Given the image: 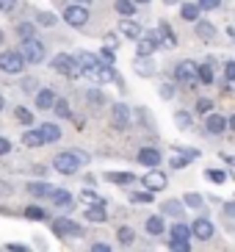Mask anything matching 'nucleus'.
Returning a JSON list of instances; mask_svg holds the SVG:
<instances>
[{
    "instance_id": "2",
    "label": "nucleus",
    "mask_w": 235,
    "mask_h": 252,
    "mask_svg": "<svg viewBox=\"0 0 235 252\" xmlns=\"http://www.w3.org/2000/svg\"><path fill=\"white\" fill-rule=\"evenodd\" d=\"M20 56L25 59V64H42L44 61V45L39 39H28V42H22Z\"/></svg>"
},
{
    "instance_id": "4",
    "label": "nucleus",
    "mask_w": 235,
    "mask_h": 252,
    "mask_svg": "<svg viewBox=\"0 0 235 252\" xmlns=\"http://www.w3.org/2000/svg\"><path fill=\"white\" fill-rule=\"evenodd\" d=\"M53 169L61 172V175H75V172L81 169V163L72 153H59V156L53 158Z\"/></svg>"
},
{
    "instance_id": "41",
    "label": "nucleus",
    "mask_w": 235,
    "mask_h": 252,
    "mask_svg": "<svg viewBox=\"0 0 235 252\" xmlns=\"http://www.w3.org/2000/svg\"><path fill=\"white\" fill-rule=\"evenodd\" d=\"M183 205H188V208H202V197H199V194H185Z\"/></svg>"
},
{
    "instance_id": "45",
    "label": "nucleus",
    "mask_w": 235,
    "mask_h": 252,
    "mask_svg": "<svg viewBox=\"0 0 235 252\" xmlns=\"http://www.w3.org/2000/svg\"><path fill=\"white\" fill-rule=\"evenodd\" d=\"M152 197H155L152 191H141V194H130V200H133V202H149V200H152Z\"/></svg>"
},
{
    "instance_id": "9",
    "label": "nucleus",
    "mask_w": 235,
    "mask_h": 252,
    "mask_svg": "<svg viewBox=\"0 0 235 252\" xmlns=\"http://www.w3.org/2000/svg\"><path fill=\"white\" fill-rule=\"evenodd\" d=\"M53 230H56V236H83V227L75 224L72 219H56Z\"/></svg>"
},
{
    "instance_id": "11",
    "label": "nucleus",
    "mask_w": 235,
    "mask_h": 252,
    "mask_svg": "<svg viewBox=\"0 0 235 252\" xmlns=\"http://www.w3.org/2000/svg\"><path fill=\"white\" fill-rule=\"evenodd\" d=\"M191 236H197L199 241H207V238H213V224H210L205 216H202V219H197V222L191 224Z\"/></svg>"
},
{
    "instance_id": "56",
    "label": "nucleus",
    "mask_w": 235,
    "mask_h": 252,
    "mask_svg": "<svg viewBox=\"0 0 235 252\" xmlns=\"http://www.w3.org/2000/svg\"><path fill=\"white\" fill-rule=\"evenodd\" d=\"M88 3H91V0H75V6H83V8H86Z\"/></svg>"
},
{
    "instance_id": "7",
    "label": "nucleus",
    "mask_w": 235,
    "mask_h": 252,
    "mask_svg": "<svg viewBox=\"0 0 235 252\" xmlns=\"http://www.w3.org/2000/svg\"><path fill=\"white\" fill-rule=\"evenodd\" d=\"M64 20L69 25H75V28H83V25L88 23V8H83V6H66V11H64Z\"/></svg>"
},
{
    "instance_id": "17",
    "label": "nucleus",
    "mask_w": 235,
    "mask_h": 252,
    "mask_svg": "<svg viewBox=\"0 0 235 252\" xmlns=\"http://www.w3.org/2000/svg\"><path fill=\"white\" fill-rule=\"evenodd\" d=\"M119 31H122L125 36H130V39H141V36H144V31H141V25L136 23V20H122Z\"/></svg>"
},
{
    "instance_id": "14",
    "label": "nucleus",
    "mask_w": 235,
    "mask_h": 252,
    "mask_svg": "<svg viewBox=\"0 0 235 252\" xmlns=\"http://www.w3.org/2000/svg\"><path fill=\"white\" fill-rule=\"evenodd\" d=\"M139 161L144 163V166H149V169H155V166L161 163V153H158L155 147H144L139 153Z\"/></svg>"
},
{
    "instance_id": "10",
    "label": "nucleus",
    "mask_w": 235,
    "mask_h": 252,
    "mask_svg": "<svg viewBox=\"0 0 235 252\" xmlns=\"http://www.w3.org/2000/svg\"><path fill=\"white\" fill-rule=\"evenodd\" d=\"M144 186H147V191H163V189H166V175L158 172V169L147 172V175H144Z\"/></svg>"
},
{
    "instance_id": "52",
    "label": "nucleus",
    "mask_w": 235,
    "mask_h": 252,
    "mask_svg": "<svg viewBox=\"0 0 235 252\" xmlns=\"http://www.w3.org/2000/svg\"><path fill=\"white\" fill-rule=\"evenodd\" d=\"M91 252H111V247L108 244H94V247H91Z\"/></svg>"
},
{
    "instance_id": "43",
    "label": "nucleus",
    "mask_w": 235,
    "mask_h": 252,
    "mask_svg": "<svg viewBox=\"0 0 235 252\" xmlns=\"http://www.w3.org/2000/svg\"><path fill=\"white\" fill-rule=\"evenodd\" d=\"M117 236H119V241H122V244H130V241H133V230L130 227H119Z\"/></svg>"
},
{
    "instance_id": "34",
    "label": "nucleus",
    "mask_w": 235,
    "mask_h": 252,
    "mask_svg": "<svg viewBox=\"0 0 235 252\" xmlns=\"http://www.w3.org/2000/svg\"><path fill=\"white\" fill-rule=\"evenodd\" d=\"M36 23L44 25V28H53L59 20H56V14H50V11H42V14H36Z\"/></svg>"
},
{
    "instance_id": "18",
    "label": "nucleus",
    "mask_w": 235,
    "mask_h": 252,
    "mask_svg": "<svg viewBox=\"0 0 235 252\" xmlns=\"http://www.w3.org/2000/svg\"><path fill=\"white\" fill-rule=\"evenodd\" d=\"M86 219H88V222L103 224L105 219H108V214H105V205H88V208H86Z\"/></svg>"
},
{
    "instance_id": "37",
    "label": "nucleus",
    "mask_w": 235,
    "mask_h": 252,
    "mask_svg": "<svg viewBox=\"0 0 235 252\" xmlns=\"http://www.w3.org/2000/svg\"><path fill=\"white\" fill-rule=\"evenodd\" d=\"M17 31H20L22 42H28V39H36V36H33V25H30V23H20V28H17Z\"/></svg>"
},
{
    "instance_id": "22",
    "label": "nucleus",
    "mask_w": 235,
    "mask_h": 252,
    "mask_svg": "<svg viewBox=\"0 0 235 252\" xmlns=\"http://www.w3.org/2000/svg\"><path fill=\"white\" fill-rule=\"evenodd\" d=\"M117 14H122L125 17V20H130L133 14H136V3H133V0H117Z\"/></svg>"
},
{
    "instance_id": "27",
    "label": "nucleus",
    "mask_w": 235,
    "mask_h": 252,
    "mask_svg": "<svg viewBox=\"0 0 235 252\" xmlns=\"http://www.w3.org/2000/svg\"><path fill=\"white\" fill-rule=\"evenodd\" d=\"M188 238H191V227H185L180 222L172 227V241H188Z\"/></svg>"
},
{
    "instance_id": "30",
    "label": "nucleus",
    "mask_w": 235,
    "mask_h": 252,
    "mask_svg": "<svg viewBox=\"0 0 235 252\" xmlns=\"http://www.w3.org/2000/svg\"><path fill=\"white\" fill-rule=\"evenodd\" d=\"M158 31H161V36H163V45H169V47H175V45H177L175 33H172V28H169L166 23H161V25H158Z\"/></svg>"
},
{
    "instance_id": "12",
    "label": "nucleus",
    "mask_w": 235,
    "mask_h": 252,
    "mask_svg": "<svg viewBox=\"0 0 235 252\" xmlns=\"http://www.w3.org/2000/svg\"><path fill=\"white\" fill-rule=\"evenodd\" d=\"M75 59H78V64H81L83 72H88V75L103 67V64H100V56H94V53H78Z\"/></svg>"
},
{
    "instance_id": "5",
    "label": "nucleus",
    "mask_w": 235,
    "mask_h": 252,
    "mask_svg": "<svg viewBox=\"0 0 235 252\" xmlns=\"http://www.w3.org/2000/svg\"><path fill=\"white\" fill-rule=\"evenodd\" d=\"M111 125L117 127V130H125V127L130 125V108H127V103L111 105Z\"/></svg>"
},
{
    "instance_id": "21",
    "label": "nucleus",
    "mask_w": 235,
    "mask_h": 252,
    "mask_svg": "<svg viewBox=\"0 0 235 252\" xmlns=\"http://www.w3.org/2000/svg\"><path fill=\"white\" fill-rule=\"evenodd\" d=\"M56 191L50 183H28V194H33V197H50V194Z\"/></svg>"
},
{
    "instance_id": "23",
    "label": "nucleus",
    "mask_w": 235,
    "mask_h": 252,
    "mask_svg": "<svg viewBox=\"0 0 235 252\" xmlns=\"http://www.w3.org/2000/svg\"><path fill=\"white\" fill-rule=\"evenodd\" d=\"M50 200L56 202L59 208H69V202H72V194H69V191H64V189H56V191L50 194Z\"/></svg>"
},
{
    "instance_id": "48",
    "label": "nucleus",
    "mask_w": 235,
    "mask_h": 252,
    "mask_svg": "<svg viewBox=\"0 0 235 252\" xmlns=\"http://www.w3.org/2000/svg\"><path fill=\"white\" fill-rule=\"evenodd\" d=\"M69 153H72V156L78 158V163H88V156L83 153V150H69Z\"/></svg>"
},
{
    "instance_id": "33",
    "label": "nucleus",
    "mask_w": 235,
    "mask_h": 252,
    "mask_svg": "<svg viewBox=\"0 0 235 252\" xmlns=\"http://www.w3.org/2000/svg\"><path fill=\"white\" fill-rule=\"evenodd\" d=\"M175 122H177V127H180V130H188V127H191V114L177 111L175 114Z\"/></svg>"
},
{
    "instance_id": "54",
    "label": "nucleus",
    "mask_w": 235,
    "mask_h": 252,
    "mask_svg": "<svg viewBox=\"0 0 235 252\" xmlns=\"http://www.w3.org/2000/svg\"><path fill=\"white\" fill-rule=\"evenodd\" d=\"M8 252H28L25 247H20V244H8Z\"/></svg>"
},
{
    "instance_id": "3",
    "label": "nucleus",
    "mask_w": 235,
    "mask_h": 252,
    "mask_svg": "<svg viewBox=\"0 0 235 252\" xmlns=\"http://www.w3.org/2000/svg\"><path fill=\"white\" fill-rule=\"evenodd\" d=\"M22 67H25V59H22L20 53H14V50L0 53V69H3V72L17 75V72H22Z\"/></svg>"
},
{
    "instance_id": "47",
    "label": "nucleus",
    "mask_w": 235,
    "mask_h": 252,
    "mask_svg": "<svg viewBox=\"0 0 235 252\" xmlns=\"http://www.w3.org/2000/svg\"><path fill=\"white\" fill-rule=\"evenodd\" d=\"M224 78L230 83H235V61H227V67H224Z\"/></svg>"
},
{
    "instance_id": "51",
    "label": "nucleus",
    "mask_w": 235,
    "mask_h": 252,
    "mask_svg": "<svg viewBox=\"0 0 235 252\" xmlns=\"http://www.w3.org/2000/svg\"><path fill=\"white\" fill-rule=\"evenodd\" d=\"M88 100H91V103H94V105H100V103H103V94H100V92H88Z\"/></svg>"
},
{
    "instance_id": "15",
    "label": "nucleus",
    "mask_w": 235,
    "mask_h": 252,
    "mask_svg": "<svg viewBox=\"0 0 235 252\" xmlns=\"http://www.w3.org/2000/svg\"><path fill=\"white\" fill-rule=\"evenodd\" d=\"M39 136H42L44 144H50V141H59V139H61V127H59V125H50V122H44V125L39 127Z\"/></svg>"
},
{
    "instance_id": "57",
    "label": "nucleus",
    "mask_w": 235,
    "mask_h": 252,
    "mask_svg": "<svg viewBox=\"0 0 235 252\" xmlns=\"http://www.w3.org/2000/svg\"><path fill=\"white\" fill-rule=\"evenodd\" d=\"M227 127H233V130H235V114H233V117L227 119Z\"/></svg>"
},
{
    "instance_id": "38",
    "label": "nucleus",
    "mask_w": 235,
    "mask_h": 252,
    "mask_svg": "<svg viewBox=\"0 0 235 252\" xmlns=\"http://www.w3.org/2000/svg\"><path fill=\"white\" fill-rule=\"evenodd\" d=\"M207 180H210V183H224V180H227V172L224 169H210L207 172Z\"/></svg>"
},
{
    "instance_id": "28",
    "label": "nucleus",
    "mask_w": 235,
    "mask_h": 252,
    "mask_svg": "<svg viewBox=\"0 0 235 252\" xmlns=\"http://www.w3.org/2000/svg\"><path fill=\"white\" fill-rule=\"evenodd\" d=\"M180 11H183V20H188V23H199V6L197 3H185Z\"/></svg>"
},
{
    "instance_id": "39",
    "label": "nucleus",
    "mask_w": 235,
    "mask_h": 252,
    "mask_svg": "<svg viewBox=\"0 0 235 252\" xmlns=\"http://www.w3.org/2000/svg\"><path fill=\"white\" fill-rule=\"evenodd\" d=\"M210 108H213V100H207V97H199L197 100V111L199 114H210Z\"/></svg>"
},
{
    "instance_id": "53",
    "label": "nucleus",
    "mask_w": 235,
    "mask_h": 252,
    "mask_svg": "<svg viewBox=\"0 0 235 252\" xmlns=\"http://www.w3.org/2000/svg\"><path fill=\"white\" fill-rule=\"evenodd\" d=\"M224 214L235 216V202H227V205H224Z\"/></svg>"
},
{
    "instance_id": "58",
    "label": "nucleus",
    "mask_w": 235,
    "mask_h": 252,
    "mask_svg": "<svg viewBox=\"0 0 235 252\" xmlns=\"http://www.w3.org/2000/svg\"><path fill=\"white\" fill-rule=\"evenodd\" d=\"M3 108H6V100H3V94H0V111H3Z\"/></svg>"
},
{
    "instance_id": "31",
    "label": "nucleus",
    "mask_w": 235,
    "mask_h": 252,
    "mask_svg": "<svg viewBox=\"0 0 235 252\" xmlns=\"http://www.w3.org/2000/svg\"><path fill=\"white\" fill-rule=\"evenodd\" d=\"M22 214L28 216V219H33V222H42V219H47V214H44L42 208H36V205H30V208H25Z\"/></svg>"
},
{
    "instance_id": "13",
    "label": "nucleus",
    "mask_w": 235,
    "mask_h": 252,
    "mask_svg": "<svg viewBox=\"0 0 235 252\" xmlns=\"http://www.w3.org/2000/svg\"><path fill=\"white\" fill-rule=\"evenodd\" d=\"M205 127H207V133L219 136V133H224V130H227V119L221 117V114H210V117H207V122H205Z\"/></svg>"
},
{
    "instance_id": "59",
    "label": "nucleus",
    "mask_w": 235,
    "mask_h": 252,
    "mask_svg": "<svg viewBox=\"0 0 235 252\" xmlns=\"http://www.w3.org/2000/svg\"><path fill=\"white\" fill-rule=\"evenodd\" d=\"M133 3H149V0H133Z\"/></svg>"
},
{
    "instance_id": "36",
    "label": "nucleus",
    "mask_w": 235,
    "mask_h": 252,
    "mask_svg": "<svg viewBox=\"0 0 235 252\" xmlns=\"http://www.w3.org/2000/svg\"><path fill=\"white\" fill-rule=\"evenodd\" d=\"M14 114H17V119H20L22 125H33V114H30L28 108H22V105H20V108H17Z\"/></svg>"
},
{
    "instance_id": "24",
    "label": "nucleus",
    "mask_w": 235,
    "mask_h": 252,
    "mask_svg": "<svg viewBox=\"0 0 235 252\" xmlns=\"http://www.w3.org/2000/svg\"><path fill=\"white\" fill-rule=\"evenodd\" d=\"M183 202H177V200H169V202H163L161 205V211L163 214H169V216H175V219H180V216H183Z\"/></svg>"
},
{
    "instance_id": "6",
    "label": "nucleus",
    "mask_w": 235,
    "mask_h": 252,
    "mask_svg": "<svg viewBox=\"0 0 235 252\" xmlns=\"http://www.w3.org/2000/svg\"><path fill=\"white\" fill-rule=\"evenodd\" d=\"M175 78L183 83H194L199 81V64H194V61H180L175 67Z\"/></svg>"
},
{
    "instance_id": "49",
    "label": "nucleus",
    "mask_w": 235,
    "mask_h": 252,
    "mask_svg": "<svg viewBox=\"0 0 235 252\" xmlns=\"http://www.w3.org/2000/svg\"><path fill=\"white\" fill-rule=\"evenodd\" d=\"M17 6V0H0V11H11Z\"/></svg>"
},
{
    "instance_id": "32",
    "label": "nucleus",
    "mask_w": 235,
    "mask_h": 252,
    "mask_svg": "<svg viewBox=\"0 0 235 252\" xmlns=\"http://www.w3.org/2000/svg\"><path fill=\"white\" fill-rule=\"evenodd\" d=\"M199 83H213V67H210V64H202V67H199Z\"/></svg>"
},
{
    "instance_id": "46",
    "label": "nucleus",
    "mask_w": 235,
    "mask_h": 252,
    "mask_svg": "<svg viewBox=\"0 0 235 252\" xmlns=\"http://www.w3.org/2000/svg\"><path fill=\"white\" fill-rule=\"evenodd\" d=\"M172 252H191V247H188V241H172Z\"/></svg>"
},
{
    "instance_id": "44",
    "label": "nucleus",
    "mask_w": 235,
    "mask_h": 252,
    "mask_svg": "<svg viewBox=\"0 0 235 252\" xmlns=\"http://www.w3.org/2000/svg\"><path fill=\"white\" fill-rule=\"evenodd\" d=\"M83 200H86V202H91V205H105V202L100 200V197H97L94 191H88V189H86V191H83Z\"/></svg>"
},
{
    "instance_id": "1",
    "label": "nucleus",
    "mask_w": 235,
    "mask_h": 252,
    "mask_svg": "<svg viewBox=\"0 0 235 252\" xmlns=\"http://www.w3.org/2000/svg\"><path fill=\"white\" fill-rule=\"evenodd\" d=\"M53 69L61 72V75H69V78H81V75H83L78 59H75V56H66V53H61V56L53 59Z\"/></svg>"
},
{
    "instance_id": "20",
    "label": "nucleus",
    "mask_w": 235,
    "mask_h": 252,
    "mask_svg": "<svg viewBox=\"0 0 235 252\" xmlns=\"http://www.w3.org/2000/svg\"><path fill=\"white\" fill-rule=\"evenodd\" d=\"M133 69L139 75H155V59H136V64H133Z\"/></svg>"
},
{
    "instance_id": "19",
    "label": "nucleus",
    "mask_w": 235,
    "mask_h": 252,
    "mask_svg": "<svg viewBox=\"0 0 235 252\" xmlns=\"http://www.w3.org/2000/svg\"><path fill=\"white\" fill-rule=\"evenodd\" d=\"M194 33H197L199 39H205V42H210V39L216 36V28L210 23H205V20H199L197 25H194Z\"/></svg>"
},
{
    "instance_id": "29",
    "label": "nucleus",
    "mask_w": 235,
    "mask_h": 252,
    "mask_svg": "<svg viewBox=\"0 0 235 252\" xmlns=\"http://www.w3.org/2000/svg\"><path fill=\"white\" fill-rule=\"evenodd\" d=\"M147 233L149 236H161L163 233V219L161 216H149L147 219Z\"/></svg>"
},
{
    "instance_id": "8",
    "label": "nucleus",
    "mask_w": 235,
    "mask_h": 252,
    "mask_svg": "<svg viewBox=\"0 0 235 252\" xmlns=\"http://www.w3.org/2000/svg\"><path fill=\"white\" fill-rule=\"evenodd\" d=\"M158 45H161V39H158V33H147V36L139 39V47H136V53H139V59H149L155 50H158Z\"/></svg>"
},
{
    "instance_id": "35",
    "label": "nucleus",
    "mask_w": 235,
    "mask_h": 252,
    "mask_svg": "<svg viewBox=\"0 0 235 252\" xmlns=\"http://www.w3.org/2000/svg\"><path fill=\"white\" fill-rule=\"evenodd\" d=\"M53 111H56V117L66 119V117H69V103H66V100H56V105H53Z\"/></svg>"
},
{
    "instance_id": "25",
    "label": "nucleus",
    "mask_w": 235,
    "mask_h": 252,
    "mask_svg": "<svg viewBox=\"0 0 235 252\" xmlns=\"http://www.w3.org/2000/svg\"><path fill=\"white\" fill-rule=\"evenodd\" d=\"M105 180H111V183H117V186H127V183H133V175L130 172H108Z\"/></svg>"
},
{
    "instance_id": "50",
    "label": "nucleus",
    "mask_w": 235,
    "mask_h": 252,
    "mask_svg": "<svg viewBox=\"0 0 235 252\" xmlns=\"http://www.w3.org/2000/svg\"><path fill=\"white\" fill-rule=\"evenodd\" d=\"M6 153H11V141H8V139H0V156H6Z\"/></svg>"
},
{
    "instance_id": "42",
    "label": "nucleus",
    "mask_w": 235,
    "mask_h": 252,
    "mask_svg": "<svg viewBox=\"0 0 235 252\" xmlns=\"http://www.w3.org/2000/svg\"><path fill=\"white\" fill-rule=\"evenodd\" d=\"M188 161H191L188 156H175V158L169 161V166H172V169H183V166H185Z\"/></svg>"
},
{
    "instance_id": "26",
    "label": "nucleus",
    "mask_w": 235,
    "mask_h": 252,
    "mask_svg": "<svg viewBox=\"0 0 235 252\" xmlns=\"http://www.w3.org/2000/svg\"><path fill=\"white\" fill-rule=\"evenodd\" d=\"M22 144H25V147H42L44 141H42V136H39V130H25V133H22Z\"/></svg>"
},
{
    "instance_id": "16",
    "label": "nucleus",
    "mask_w": 235,
    "mask_h": 252,
    "mask_svg": "<svg viewBox=\"0 0 235 252\" xmlns=\"http://www.w3.org/2000/svg\"><path fill=\"white\" fill-rule=\"evenodd\" d=\"M56 100H59V97H56V92H53V89H42L36 94V108L47 111V108H53V105H56Z\"/></svg>"
},
{
    "instance_id": "55",
    "label": "nucleus",
    "mask_w": 235,
    "mask_h": 252,
    "mask_svg": "<svg viewBox=\"0 0 235 252\" xmlns=\"http://www.w3.org/2000/svg\"><path fill=\"white\" fill-rule=\"evenodd\" d=\"M22 86H25V89H33V86H36V81H33V78H25V83H22Z\"/></svg>"
},
{
    "instance_id": "40",
    "label": "nucleus",
    "mask_w": 235,
    "mask_h": 252,
    "mask_svg": "<svg viewBox=\"0 0 235 252\" xmlns=\"http://www.w3.org/2000/svg\"><path fill=\"white\" fill-rule=\"evenodd\" d=\"M197 6H199V11H213V8L221 6V0H199Z\"/></svg>"
},
{
    "instance_id": "60",
    "label": "nucleus",
    "mask_w": 235,
    "mask_h": 252,
    "mask_svg": "<svg viewBox=\"0 0 235 252\" xmlns=\"http://www.w3.org/2000/svg\"><path fill=\"white\" fill-rule=\"evenodd\" d=\"M0 42H3V31H0Z\"/></svg>"
}]
</instances>
